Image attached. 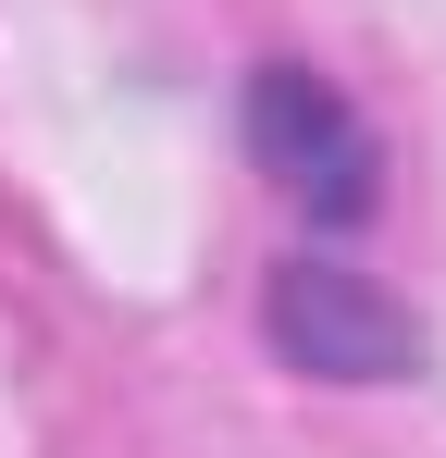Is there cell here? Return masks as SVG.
Instances as JSON below:
<instances>
[{"label":"cell","mask_w":446,"mask_h":458,"mask_svg":"<svg viewBox=\"0 0 446 458\" xmlns=\"http://www.w3.org/2000/svg\"><path fill=\"white\" fill-rule=\"evenodd\" d=\"M248 161L273 174V199H297L322 235H347L384 211V137L360 124V99L310 63H261L248 75Z\"/></svg>","instance_id":"obj_1"},{"label":"cell","mask_w":446,"mask_h":458,"mask_svg":"<svg viewBox=\"0 0 446 458\" xmlns=\"http://www.w3.org/2000/svg\"><path fill=\"white\" fill-rule=\"evenodd\" d=\"M261 322H273V347L297 372H322V384H409L422 372V322L372 273H347V260H286Z\"/></svg>","instance_id":"obj_2"}]
</instances>
